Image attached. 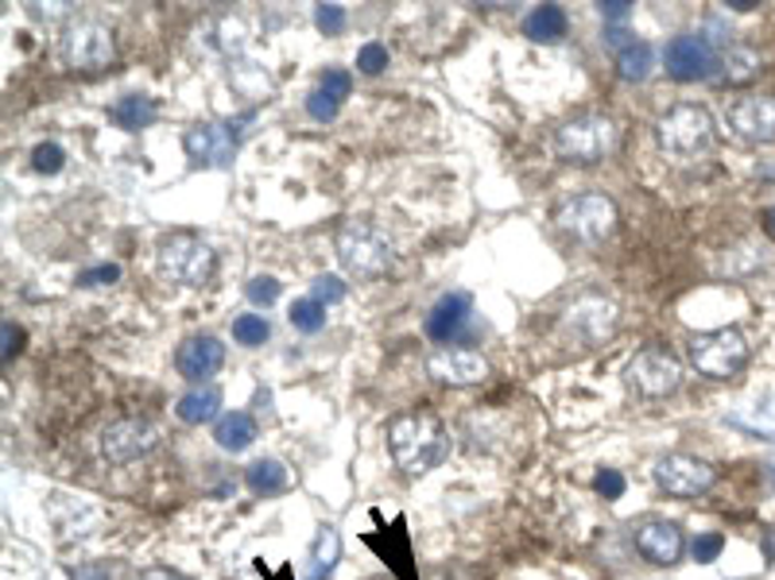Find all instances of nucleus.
Wrapping results in <instances>:
<instances>
[{
  "mask_svg": "<svg viewBox=\"0 0 775 580\" xmlns=\"http://www.w3.org/2000/svg\"><path fill=\"white\" fill-rule=\"evenodd\" d=\"M256 418L245 415V410H233V415H222L214 426V441L225 449V453H245L256 441Z\"/></svg>",
  "mask_w": 775,
  "mask_h": 580,
  "instance_id": "obj_23",
  "label": "nucleus"
},
{
  "mask_svg": "<svg viewBox=\"0 0 775 580\" xmlns=\"http://www.w3.org/2000/svg\"><path fill=\"white\" fill-rule=\"evenodd\" d=\"M20 341H24V333H20L12 322H4V361H12V356L20 353Z\"/></svg>",
  "mask_w": 775,
  "mask_h": 580,
  "instance_id": "obj_41",
  "label": "nucleus"
},
{
  "mask_svg": "<svg viewBox=\"0 0 775 580\" xmlns=\"http://www.w3.org/2000/svg\"><path fill=\"white\" fill-rule=\"evenodd\" d=\"M245 484L253 487L256 495H279V492H287V484H291V476H287L284 461H272V457H264V461L248 464Z\"/></svg>",
  "mask_w": 775,
  "mask_h": 580,
  "instance_id": "obj_27",
  "label": "nucleus"
},
{
  "mask_svg": "<svg viewBox=\"0 0 775 580\" xmlns=\"http://www.w3.org/2000/svg\"><path fill=\"white\" fill-rule=\"evenodd\" d=\"M427 376L450 387H469L489 376V361L474 348H435L427 356Z\"/></svg>",
  "mask_w": 775,
  "mask_h": 580,
  "instance_id": "obj_15",
  "label": "nucleus"
},
{
  "mask_svg": "<svg viewBox=\"0 0 775 580\" xmlns=\"http://www.w3.org/2000/svg\"><path fill=\"white\" fill-rule=\"evenodd\" d=\"M725 120L736 140L775 143V97H741Z\"/></svg>",
  "mask_w": 775,
  "mask_h": 580,
  "instance_id": "obj_16",
  "label": "nucleus"
},
{
  "mask_svg": "<svg viewBox=\"0 0 775 580\" xmlns=\"http://www.w3.org/2000/svg\"><path fill=\"white\" fill-rule=\"evenodd\" d=\"M656 140H659V148H663V155L679 159V163L705 155L710 143H713L710 109H705V105H690V101L675 105V109H667L663 117H659Z\"/></svg>",
  "mask_w": 775,
  "mask_h": 580,
  "instance_id": "obj_4",
  "label": "nucleus"
},
{
  "mask_svg": "<svg viewBox=\"0 0 775 580\" xmlns=\"http://www.w3.org/2000/svg\"><path fill=\"white\" fill-rule=\"evenodd\" d=\"M59 58L71 71H102V66H109L117 58L113 28H105L102 20H78L59 40Z\"/></svg>",
  "mask_w": 775,
  "mask_h": 580,
  "instance_id": "obj_8",
  "label": "nucleus"
},
{
  "mask_svg": "<svg viewBox=\"0 0 775 580\" xmlns=\"http://www.w3.org/2000/svg\"><path fill=\"white\" fill-rule=\"evenodd\" d=\"M353 94V74L349 71H326L322 78H318V86L310 89V97H307V112L315 120H333L338 117V109L346 105V97Z\"/></svg>",
  "mask_w": 775,
  "mask_h": 580,
  "instance_id": "obj_21",
  "label": "nucleus"
},
{
  "mask_svg": "<svg viewBox=\"0 0 775 580\" xmlns=\"http://www.w3.org/2000/svg\"><path fill=\"white\" fill-rule=\"evenodd\" d=\"M663 66L675 82H702L718 71V51H713L710 35L702 32H682L667 43Z\"/></svg>",
  "mask_w": 775,
  "mask_h": 580,
  "instance_id": "obj_10",
  "label": "nucleus"
},
{
  "mask_svg": "<svg viewBox=\"0 0 775 580\" xmlns=\"http://www.w3.org/2000/svg\"><path fill=\"white\" fill-rule=\"evenodd\" d=\"M315 24H318V32H326V35H341L346 32V9H341V4H318Z\"/></svg>",
  "mask_w": 775,
  "mask_h": 580,
  "instance_id": "obj_36",
  "label": "nucleus"
},
{
  "mask_svg": "<svg viewBox=\"0 0 775 580\" xmlns=\"http://www.w3.org/2000/svg\"><path fill=\"white\" fill-rule=\"evenodd\" d=\"M264 580H295V569H291V565H284V569L272 572V577H264Z\"/></svg>",
  "mask_w": 775,
  "mask_h": 580,
  "instance_id": "obj_44",
  "label": "nucleus"
},
{
  "mask_svg": "<svg viewBox=\"0 0 775 580\" xmlns=\"http://www.w3.org/2000/svg\"><path fill=\"white\" fill-rule=\"evenodd\" d=\"M156 101L151 97H144V94H125L117 105L109 109V117H113V125L117 128H125V132H140V128H148L151 120H156Z\"/></svg>",
  "mask_w": 775,
  "mask_h": 580,
  "instance_id": "obj_25",
  "label": "nucleus"
},
{
  "mask_svg": "<svg viewBox=\"0 0 775 580\" xmlns=\"http://www.w3.org/2000/svg\"><path fill=\"white\" fill-rule=\"evenodd\" d=\"M651 476H656L659 492L675 495V500H694V495L710 492L713 480H718V472H713L705 461H698V457L667 453V457H659V461H656Z\"/></svg>",
  "mask_w": 775,
  "mask_h": 580,
  "instance_id": "obj_9",
  "label": "nucleus"
},
{
  "mask_svg": "<svg viewBox=\"0 0 775 580\" xmlns=\"http://www.w3.org/2000/svg\"><path fill=\"white\" fill-rule=\"evenodd\" d=\"M721 549H725V534L710 530V534H698L694 541H690V557H694L698 565H710L721 557Z\"/></svg>",
  "mask_w": 775,
  "mask_h": 580,
  "instance_id": "obj_32",
  "label": "nucleus"
},
{
  "mask_svg": "<svg viewBox=\"0 0 775 580\" xmlns=\"http://www.w3.org/2000/svg\"><path fill=\"white\" fill-rule=\"evenodd\" d=\"M182 148H187V155L194 167H230L233 136L222 132L217 125H194V128H187V136H182Z\"/></svg>",
  "mask_w": 775,
  "mask_h": 580,
  "instance_id": "obj_20",
  "label": "nucleus"
},
{
  "mask_svg": "<svg viewBox=\"0 0 775 580\" xmlns=\"http://www.w3.org/2000/svg\"><path fill=\"white\" fill-rule=\"evenodd\" d=\"M760 71V55L749 47H733L725 55V82H733V86H744V82H752Z\"/></svg>",
  "mask_w": 775,
  "mask_h": 580,
  "instance_id": "obj_29",
  "label": "nucleus"
},
{
  "mask_svg": "<svg viewBox=\"0 0 775 580\" xmlns=\"http://www.w3.org/2000/svg\"><path fill=\"white\" fill-rule=\"evenodd\" d=\"M388 449H392V461H396V469L404 476L420 480L450 457V433L427 410H420V415H396L388 422Z\"/></svg>",
  "mask_w": 775,
  "mask_h": 580,
  "instance_id": "obj_1",
  "label": "nucleus"
},
{
  "mask_svg": "<svg viewBox=\"0 0 775 580\" xmlns=\"http://www.w3.org/2000/svg\"><path fill=\"white\" fill-rule=\"evenodd\" d=\"M523 35L531 43H559L566 35V12L559 4H539L523 17Z\"/></svg>",
  "mask_w": 775,
  "mask_h": 580,
  "instance_id": "obj_24",
  "label": "nucleus"
},
{
  "mask_svg": "<svg viewBox=\"0 0 775 580\" xmlns=\"http://www.w3.org/2000/svg\"><path fill=\"white\" fill-rule=\"evenodd\" d=\"M136 580H187L182 572H171V569H144Z\"/></svg>",
  "mask_w": 775,
  "mask_h": 580,
  "instance_id": "obj_43",
  "label": "nucleus"
},
{
  "mask_svg": "<svg viewBox=\"0 0 775 580\" xmlns=\"http://www.w3.org/2000/svg\"><path fill=\"white\" fill-rule=\"evenodd\" d=\"M310 299H318L322 307H333V302L346 299V282L338 279V275H318L315 279V294Z\"/></svg>",
  "mask_w": 775,
  "mask_h": 580,
  "instance_id": "obj_37",
  "label": "nucleus"
},
{
  "mask_svg": "<svg viewBox=\"0 0 775 580\" xmlns=\"http://www.w3.org/2000/svg\"><path fill=\"white\" fill-rule=\"evenodd\" d=\"M225 364V345L217 337H187L179 345V353H174V368H179L182 379H190V384H206V379H214L217 372H222Z\"/></svg>",
  "mask_w": 775,
  "mask_h": 580,
  "instance_id": "obj_19",
  "label": "nucleus"
},
{
  "mask_svg": "<svg viewBox=\"0 0 775 580\" xmlns=\"http://www.w3.org/2000/svg\"><path fill=\"white\" fill-rule=\"evenodd\" d=\"M633 541H636V554H640L644 561L659 565V569H671V565H679L682 554H687L682 526L667 523V518H648V523H640L633 534Z\"/></svg>",
  "mask_w": 775,
  "mask_h": 580,
  "instance_id": "obj_14",
  "label": "nucleus"
},
{
  "mask_svg": "<svg viewBox=\"0 0 775 580\" xmlns=\"http://www.w3.org/2000/svg\"><path fill=\"white\" fill-rule=\"evenodd\" d=\"M217 407H222V391H217V387H194V391H187L179 399L174 415H179L187 426H202L217 415Z\"/></svg>",
  "mask_w": 775,
  "mask_h": 580,
  "instance_id": "obj_26",
  "label": "nucleus"
},
{
  "mask_svg": "<svg viewBox=\"0 0 775 580\" xmlns=\"http://www.w3.org/2000/svg\"><path fill=\"white\" fill-rule=\"evenodd\" d=\"M625 476H620L617 469H602L594 476V492L597 495H605V500H620V495H625Z\"/></svg>",
  "mask_w": 775,
  "mask_h": 580,
  "instance_id": "obj_39",
  "label": "nucleus"
},
{
  "mask_svg": "<svg viewBox=\"0 0 775 580\" xmlns=\"http://www.w3.org/2000/svg\"><path fill=\"white\" fill-rule=\"evenodd\" d=\"M554 225L577 244H602L617 228V202L605 194H577L554 210Z\"/></svg>",
  "mask_w": 775,
  "mask_h": 580,
  "instance_id": "obj_6",
  "label": "nucleus"
},
{
  "mask_svg": "<svg viewBox=\"0 0 775 580\" xmlns=\"http://www.w3.org/2000/svg\"><path fill=\"white\" fill-rule=\"evenodd\" d=\"M159 445V430L148 418H117L102 433V457L109 464H132Z\"/></svg>",
  "mask_w": 775,
  "mask_h": 580,
  "instance_id": "obj_11",
  "label": "nucleus"
},
{
  "mask_svg": "<svg viewBox=\"0 0 775 580\" xmlns=\"http://www.w3.org/2000/svg\"><path fill=\"white\" fill-rule=\"evenodd\" d=\"M156 264H159V275L179 282V287H206V282L214 279L217 256L210 244L199 240V236L174 233V236H163V240H159Z\"/></svg>",
  "mask_w": 775,
  "mask_h": 580,
  "instance_id": "obj_5",
  "label": "nucleus"
},
{
  "mask_svg": "<svg viewBox=\"0 0 775 580\" xmlns=\"http://www.w3.org/2000/svg\"><path fill=\"white\" fill-rule=\"evenodd\" d=\"M605 43H609V47H617V55H620L625 47H633L636 35L628 32V28H605Z\"/></svg>",
  "mask_w": 775,
  "mask_h": 580,
  "instance_id": "obj_40",
  "label": "nucleus"
},
{
  "mask_svg": "<svg viewBox=\"0 0 775 580\" xmlns=\"http://www.w3.org/2000/svg\"><path fill=\"white\" fill-rule=\"evenodd\" d=\"M628 384L644 395V399H663L682 384V368L667 348H644L628 364Z\"/></svg>",
  "mask_w": 775,
  "mask_h": 580,
  "instance_id": "obj_12",
  "label": "nucleus"
},
{
  "mask_svg": "<svg viewBox=\"0 0 775 580\" xmlns=\"http://www.w3.org/2000/svg\"><path fill=\"white\" fill-rule=\"evenodd\" d=\"M628 12H633V4H628V0H605V4H602V17L605 20H628Z\"/></svg>",
  "mask_w": 775,
  "mask_h": 580,
  "instance_id": "obj_42",
  "label": "nucleus"
},
{
  "mask_svg": "<svg viewBox=\"0 0 775 580\" xmlns=\"http://www.w3.org/2000/svg\"><path fill=\"white\" fill-rule=\"evenodd\" d=\"M687 356L705 379H733L749 364V341L741 330H713L690 337Z\"/></svg>",
  "mask_w": 775,
  "mask_h": 580,
  "instance_id": "obj_7",
  "label": "nucleus"
},
{
  "mask_svg": "<svg viewBox=\"0 0 775 580\" xmlns=\"http://www.w3.org/2000/svg\"><path fill=\"white\" fill-rule=\"evenodd\" d=\"M384 66H388V47H384V43H364V47L357 51V71L369 74V78L384 71Z\"/></svg>",
  "mask_w": 775,
  "mask_h": 580,
  "instance_id": "obj_35",
  "label": "nucleus"
},
{
  "mask_svg": "<svg viewBox=\"0 0 775 580\" xmlns=\"http://www.w3.org/2000/svg\"><path fill=\"white\" fill-rule=\"evenodd\" d=\"M279 282L272 279V275H256V279H248V287H245V294L256 302V307H272V302L279 299Z\"/></svg>",
  "mask_w": 775,
  "mask_h": 580,
  "instance_id": "obj_34",
  "label": "nucleus"
},
{
  "mask_svg": "<svg viewBox=\"0 0 775 580\" xmlns=\"http://www.w3.org/2000/svg\"><path fill=\"white\" fill-rule=\"evenodd\" d=\"M338 557H341V534L338 526H322L310 546V557H307V569H302V580H330V572L338 569Z\"/></svg>",
  "mask_w": 775,
  "mask_h": 580,
  "instance_id": "obj_22",
  "label": "nucleus"
},
{
  "mask_svg": "<svg viewBox=\"0 0 775 580\" xmlns=\"http://www.w3.org/2000/svg\"><path fill=\"white\" fill-rule=\"evenodd\" d=\"M651 66H656V51H651V43L636 40L633 47H625L617 55V71L625 82H644L651 74Z\"/></svg>",
  "mask_w": 775,
  "mask_h": 580,
  "instance_id": "obj_28",
  "label": "nucleus"
},
{
  "mask_svg": "<svg viewBox=\"0 0 775 580\" xmlns=\"http://www.w3.org/2000/svg\"><path fill=\"white\" fill-rule=\"evenodd\" d=\"M469 322H474V299H469L466 290H450L427 314V337L450 348L458 337H466Z\"/></svg>",
  "mask_w": 775,
  "mask_h": 580,
  "instance_id": "obj_17",
  "label": "nucleus"
},
{
  "mask_svg": "<svg viewBox=\"0 0 775 580\" xmlns=\"http://www.w3.org/2000/svg\"><path fill=\"white\" fill-rule=\"evenodd\" d=\"M120 279V267L117 264H97V267H86L78 275V287H113Z\"/></svg>",
  "mask_w": 775,
  "mask_h": 580,
  "instance_id": "obj_38",
  "label": "nucleus"
},
{
  "mask_svg": "<svg viewBox=\"0 0 775 580\" xmlns=\"http://www.w3.org/2000/svg\"><path fill=\"white\" fill-rule=\"evenodd\" d=\"M764 228H767V233H772V236H775V205H772V210H767V213H764Z\"/></svg>",
  "mask_w": 775,
  "mask_h": 580,
  "instance_id": "obj_45",
  "label": "nucleus"
},
{
  "mask_svg": "<svg viewBox=\"0 0 775 580\" xmlns=\"http://www.w3.org/2000/svg\"><path fill=\"white\" fill-rule=\"evenodd\" d=\"M287 322L299 333H318L326 325V307L318 299H299L291 307V314H287Z\"/></svg>",
  "mask_w": 775,
  "mask_h": 580,
  "instance_id": "obj_30",
  "label": "nucleus"
},
{
  "mask_svg": "<svg viewBox=\"0 0 775 580\" xmlns=\"http://www.w3.org/2000/svg\"><path fill=\"white\" fill-rule=\"evenodd\" d=\"M620 143V128L605 112H577L566 125L554 132V151L566 163H602L605 155H613Z\"/></svg>",
  "mask_w": 775,
  "mask_h": 580,
  "instance_id": "obj_2",
  "label": "nucleus"
},
{
  "mask_svg": "<svg viewBox=\"0 0 775 580\" xmlns=\"http://www.w3.org/2000/svg\"><path fill=\"white\" fill-rule=\"evenodd\" d=\"M333 251H338L341 267L357 279H380L392 267L396 251L380 228H372L369 221H341L333 233Z\"/></svg>",
  "mask_w": 775,
  "mask_h": 580,
  "instance_id": "obj_3",
  "label": "nucleus"
},
{
  "mask_svg": "<svg viewBox=\"0 0 775 580\" xmlns=\"http://www.w3.org/2000/svg\"><path fill=\"white\" fill-rule=\"evenodd\" d=\"M364 546L376 549L380 561L396 572L400 580H420V569H415V549H412V538H407V518L404 515L392 518V530L364 534Z\"/></svg>",
  "mask_w": 775,
  "mask_h": 580,
  "instance_id": "obj_18",
  "label": "nucleus"
},
{
  "mask_svg": "<svg viewBox=\"0 0 775 580\" xmlns=\"http://www.w3.org/2000/svg\"><path fill=\"white\" fill-rule=\"evenodd\" d=\"M32 167L40 174H59L66 167V151L59 148V143H40V148L32 151Z\"/></svg>",
  "mask_w": 775,
  "mask_h": 580,
  "instance_id": "obj_33",
  "label": "nucleus"
},
{
  "mask_svg": "<svg viewBox=\"0 0 775 580\" xmlns=\"http://www.w3.org/2000/svg\"><path fill=\"white\" fill-rule=\"evenodd\" d=\"M268 333H272V325L264 314H241L237 322H233V337H237V345H245V348L264 345Z\"/></svg>",
  "mask_w": 775,
  "mask_h": 580,
  "instance_id": "obj_31",
  "label": "nucleus"
},
{
  "mask_svg": "<svg viewBox=\"0 0 775 580\" xmlns=\"http://www.w3.org/2000/svg\"><path fill=\"white\" fill-rule=\"evenodd\" d=\"M566 330L586 345H602L617 330V302H609L605 294H582L566 310Z\"/></svg>",
  "mask_w": 775,
  "mask_h": 580,
  "instance_id": "obj_13",
  "label": "nucleus"
}]
</instances>
